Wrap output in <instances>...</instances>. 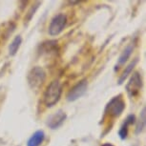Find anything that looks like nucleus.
Masks as SVG:
<instances>
[{"instance_id":"1a4fd4ad","label":"nucleus","mask_w":146,"mask_h":146,"mask_svg":"<svg viewBox=\"0 0 146 146\" xmlns=\"http://www.w3.org/2000/svg\"><path fill=\"white\" fill-rule=\"evenodd\" d=\"M135 122V115H128L127 118H126L125 122L123 123L122 126L120 127L119 129V132H118V135H119L120 139H125L127 137V135H128V126L133 124Z\"/></svg>"},{"instance_id":"ddd939ff","label":"nucleus","mask_w":146,"mask_h":146,"mask_svg":"<svg viewBox=\"0 0 146 146\" xmlns=\"http://www.w3.org/2000/svg\"><path fill=\"white\" fill-rule=\"evenodd\" d=\"M144 125H145V108H143L141 114L139 115V123H137V133H140L143 130V128H144Z\"/></svg>"},{"instance_id":"39448f33","label":"nucleus","mask_w":146,"mask_h":146,"mask_svg":"<svg viewBox=\"0 0 146 146\" xmlns=\"http://www.w3.org/2000/svg\"><path fill=\"white\" fill-rule=\"evenodd\" d=\"M125 108V103L120 96H115L108 103L106 107V112L113 117H118L121 115Z\"/></svg>"},{"instance_id":"4468645a","label":"nucleus","mask_w":146,"mask_h":146,"mask_svg":"<svg viewBox=\"0 0 146 146\" xmlns=\"http://www.w3.org/2000/svg\"><path fill=\"white\" fill-rule=\"evenodd\" d=\"M103 146H113V145H110V144H104Z\"/></svg>"},{"instance_id":"f257e3e1","label":"nucleus","mask_w":146,"mask_h":146,"mask_svg":"<svg viewBox=\"0 0 146 146\" xmlns=\"http://www.w3.org/2000/svg\"><path fill=\"white\" fill-rule=\"evenodd\" d=\"M62 93V86L58 80L51 82L44 93V102L47 107H53L58 102Z\"/></svg>"},{"instance_id":"9d476101","label":"nucleus","mask_w":146,"mask_h":146,"mask_svg":"<svg viewBox=\"0 0 146 146\" xmlns=\"http://www.w3.org/2000/svg\"><path fill=\"white\" fill-rule=\"evenodd\" d=\"M21 43H22V37L20 35H17V36H15L13 38V40L12 41V43H11V45L9 47V52H10L11 56H15V54L17 53Z\"/></svg>"},{"instance_id":"0eeeda50","label":"nucleus","mask_w":146,"mask_h":146,"mask_svg":"<svg viewBox=\"0 0 146 146\" xmlns=\"http://www.w3.org/2000/svg\"><path fill=\"white\" fill-rule=\"evenodd\" d=\"M66 117H67L66 113L63 112L62 110H58V111L56 112L54 115H52L51 117L48 118L47 125L51 129H56V128H58L59 126L62 125V123L65 121Z\"/></svg>"},{"instance_id":"f8f14e48","label":"nucleus","mask_w":146,"mask_h":146,"mask_svg":"<svg viewBox=\"0 0 146 146\" xmlns=\"http://www.w3.org/2000/svg\"><path fill=\"white\" fill-rule=\"evenodd\" d=\"M137 59H135L134 61H132L130 64H129L127 67H126V70L123 72V74H122V76H120V78H119V80H118V84H121L123 81L125 80V78H127V76H129V74L131 73V71L133 70V68L135 67V65L137 64Z\"/></svg>"},{"instance_id":"423d86ee","label":"nucleus","mask_w":146,"mask_h":146,"mask_svg":"<svg viewBox=\"0 0 146 146\" xmlns=\"http://www.w3.org/2000/svg\"><path fill=\"white\" fill-rule=\"evenodd\" d=\"M88 83L86 79H83L80 82H78L76 86H74L70 90V92L67 95V100L69 101H75L76 100H78L79 98H81L84 95L85 92L87 90Z\"/></svg>"},{"instance_id":"20e7f679","label":"nucleus","mask_w":146,"mask_h":146,"mask_svg":"<svg viewBox=\"0 0 146 146\" xmlns=\"http://www.w3.org/2000/svg\"><path fill=\"white\" fill-rule=\"evenodd\" d=\"M142 86V80H141V76L139 75V73L135 72L132 75V76L129 79L127 85H126V91L130 98H135L137 94L139 93L140 89Z\"/></svg>"},{"instance_id":"7ed1b4c3","label":"nucleus","mask_w":146,"mask_h":146,"mask_svg":"<svg viewBox=\"0 0 146 146\" xmlns=\"http://www.w3.org/2000/svg\"><path fill=\"white\" fill-rule=\"evenodd\" d=\"M66 23H67V16L64 13H58L54 16L49 26V35L52 36L59 35L65 28Z\"/></svg>"},{"instance_id":"9b49d317","label":"nucleus","mask_w":146,"mask_h":146,"mask_svg":"<svg viewBox=\"0 0 146 146\" xmlns=\"http://www.w3.org/2000/svg\"><path fill=\"white\" fill-rule=\"evenodd\" d=\"M133 49H134V46L132 45V44L126 47V48L124 49V51L122 52V54H121L120 56H119V59H118V65L125 63L126 60H127L129 58V56H131L132 52H133Z\"/></svg>"},{"instance_id":"6e6552de","label":"nucleus","mask_w":146,"mask_h":146,"mask_svg":"<svg viewBox=\"0 0 146 146\" xmlns=\"http://www.w3.org/2000/svg\"><path fill=\"white\" fill-rule=\"evenodd\" d=\"M44 137H45V134H44L43 131H36L29 139L27 146H40L41 143L43 142Z\"/></svg>"},{"instance_id":"f03ea898","label":"nucleus","mask_w":146,"mask_h":146,"mask_svg":"<svg viewBox=\"0 0 146 146\" xmlns=\"http://www.w3.org/2000/svg\"><path fill=\"white\" fill-rule=\"evenodd\" d=\"M46 78V73L41 67H34L31 71L29 72L27 79H28V83L32 89H37L43 82L45 81Z\"/></svg>"}]
</instances>
